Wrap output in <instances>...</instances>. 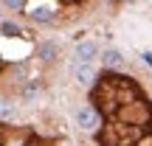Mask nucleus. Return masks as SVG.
<instances>
[{"mask_svg":"<svg viewBox=\"0 0 152 146\" xmlns=\"http://www.w3.org/2000/svg\"><path fill=\"white\" fill-rule=\"evenodd\" d=\"M76 124H79V129H85V132H96L99 124H102V115L96 113V107L85 104V107L76 113Z\"/></svg>","mask_w":152,"mask_h":146,"instance_id":"obj_1","label":"nucleus"},{"mask_svg":"<svg viewBox=\"0 0 152 146\" xmlns=\"http://www.w3.org/2000/svg\"><path fill=\"white\" fill-rule=\"evenodd\" d=\"M26 14L31 17L34 23H51L56 17V6L54 3H34V6H28Z\"/></svg>","mask_w":152,"mask_h":146,"instance_id":"obj_2","label":"nucleus"},{"mask_svg":"<svg viewBox=\"0 0 152 146\" xmlns=\"http://www.w3.org/2000/svg\"><path fill=\"white\" fill-rule=\"evenodd\" d=\"M71 73H73V79L79 81V84H85V87H90L93 81H96V68H93L90 62H76L71 68Z\"/></svg>","mask_w":152,"mask_h":146,"instance_id":"obj_3","label":"nucleus"},{"mask_svg":"<svg viewBox=\"0 0 152 146\" xmlns=\"http://www.w3.org/2000/svg\"><path fill=\"white\" fill-rule=\"evenodd\" d=\"M34 56H37L39 62H54L56 56H59V42H54V39H42V42H37Z\"/></svg>","mask_w":152,"mask_h":146,"instance_id":"obj_4","label":"nucleus"},{"mask_svg":"<svg viewBox=\"0 0 152 146\" xmlns=\"http://www.w3.org/2000/svg\"><path fill=\"white\" fill-rule=\"evenodd\" d=\"M73 56H76V62H93L99 56V42H96V39H85V42H79L76 51H73Z\"/></svg>","mask_w":152,"mask_h":146,"instance_id":"obj_5","label":"nucleus"},{"mask_svg":"<svg viewBox=\"0 0 152 146\" xmlns=\"http://www.w3.org/2000/svg\"><path fill=\"white\" fill-rule=\"evenodd\" d=\"M99 56H102L104 68H110V70H124V68H127V62H124V56H121V51H115V48H104V54L99 51Z\"/></svg>","mask_w":152,"mask_h":146,"instance_id":"obj_6","label":"nucleus"},{"mask_svg":"<svg viewBox=\"0 0 152 146\" xmlns=\"http://www.w3.org/2000/svg\"><path fill=\"white\" fill-rule=\"evenodd\" d=\"M17 118V110L11 101H6V98H0V124H9V121Z\"/></svg>","mask_w":152,"mask_h":146,"instance_id":"obj_7","label":"nucleus"},{"mask_svg":"<svg viewBox=\"0 0 152 146\" xmlns=\"http://www.w3.org/2000/svg\"><path fill=\"white\" fill-rule=\"evenodd\" d=\"M0 34H3V37H9V39H14V37H20V34H23V28L17 25V23H6V20H0Z\"/></svg>","mask_w":152,"mask_h":146,"instance_id":"obj_8","label":"nucleus"},{"mask_svg":"<svg viewBox=\"0 0 152 146\" xmlns=\"http://www.w3.org/2000/svg\"><path fill=\"white\" fill-rule=\"evenodd\" d=\"M3 6L9 11H23V9H26V0H3Z\"/></svg>","mask_w":152,"mask_h":146,"instance_id":"obj_9","label":"nucleus"},{"mask_svg":"<svg viewBox=\"0 0 152 146\" xmlns=\"http://www.w3.org/2000/svg\"><path fill=\"white\" fill-rule=\"evenodd\" d=\"M141 56H144V62H147V65L152 68V51H144V54H141Z\"/></svg>","mask_w":152,"mask_h":146,"instance_id":"obj_10","label":"nucleus"}]
</instances>
